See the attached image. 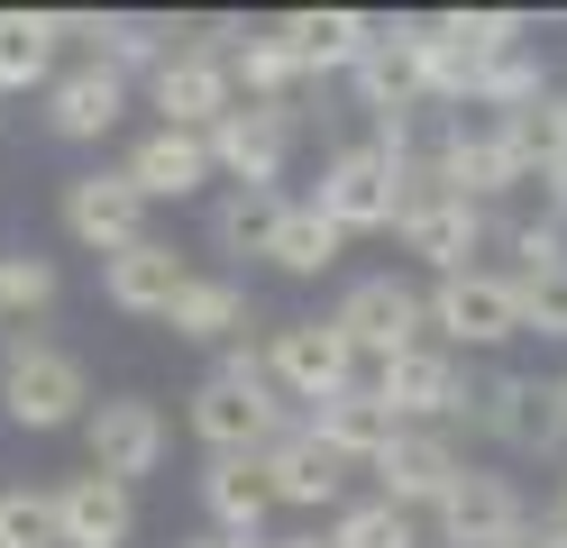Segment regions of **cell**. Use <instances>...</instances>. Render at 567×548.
<instances>
[{"label": "cell", "instance_id": "cell-1", "mask_svg": "<svg viewBox=\"0 0 567 548\" xmlns=\"http://www.w3.org/2000/svg\"><path fill=\"white\" fill-rule=\"evenodd\" d=\"M0 421L10 430H83L92 421V365L74 348L38 339V329L0 339Z\"/></svg>", "mask_w": 567, "mask_h": 548}, {"label": "cell", "instance_id": "cell-2", "mask_svg": "<svg viewBox=\"0 0 567 548\" xmlns=\"http://www.w3.org/2000/svg\"><path fill=\"white\" fill-rule=\"evenodd\" d=\"M421 174H431V183H449V193H467L476 210H494L504 193H522V183H530L494 110H440V128H431V156H421Z\"/></svg>", "mask_w": 567, "mask_h": 548}, {"label": "cell", "instance_id": "cell-3", "mask_svg": "<svg viewBox=\"0 0 567 548\" xmlns=\"http://www.w3.org/2000/svg\"><path fill=\"white\" fill-rule=\"evenodd\" d=\"M431 339L457 348V356H485V348L530 339V329H522V283H513L504 266L440 275V283H431Z\"/></svg>", "mask_w": 567, "mask_h": 548}, {"label": "cell", "instance_id": "cell-4", "mask_svg": "<svg viewBox=\"0 0 567 548\" xmlns=\"http://www.w3.org/2000/svg\"><path fill=\"white\" fill-rule=\"evenodd\" d=\"M367 384L384 393V412L403 430H449V421H467V402H476V365L457 348H440V339H421L394 365H367Z\"/></svg>", "mask_w": 567, "mask_h": 548}, {"label": "cell", "instance_id": "cell-5", "mask_svg": "<svg viewBox=\"0 0 567 548\" xmlns=\"http://www.w3.org/2000/svg\"><path fill=\"white\" fill-rule=\"evenodd\" d=\"M293 430L284 421V393H275V375H210L193 384V438L210 457H266L275 438Z\"/></svg>", "mask_w": 567, "mask_h": 548}, {"label": "cell", "instance_id": "cell-6", "mask_svg": "<svg viewBox=\"0 0 567 548\" xmlns=\"http://www.w3.org/2000/svg\"><path fill=\"white\" fill-rule=\"evenodd\" d=\"M467 421L485 438H504L522 457H567V393L540 375H513V365H476V402Z\"/></svg>", "mask_w": 567, "mask_h": 548}, {"label": "cell", "instance_id": "cell-7", "mask_svg": "<svg viewBox=\"0 0 567 548\" xmlns=\"http://www.w3.org/2000/svg\"><path fill=\"white\" fill-rule=\"evenodd\" d=\"M412 174H421V165L384 156L375 137H348L339 156L321 165V193H311V201H321V210L339 219L348 238H367V229H394V219H403V193H412Z\"/></svg>", "mask_w": 567, "mask_h": 548}, {"label": "cell", "instance_id": "cell-8", "mask_svg": "<svg viewBox=\"0 0 567 548\" xmlns=\"http://www.w3.org/2000/svg\"><path fill=\"white\" fill-rule=\"evenodd\" d=\"M266 375H275L284 402L321 412V402H339V393L367 384V365H358V348H348L339 320H284L275 339H266Z\"/></svg>", "mask_w": 567, "mask_h": 548}, {"label": "cell", "instance_id": "cell-9", "mask_svg": "<svg viewBox=\"0 0 567 548\" xmlns=\"http://www.w3.org/2000/svg\"><path fill=\"white\" fill-rule=\"evenodd\" d=\"M330 320L348 329L358 365H394L403 348L431 339V292L403 283V275H358V283L339 292V311H330Z\"/></svg>", "mask_w": 567, "mask_h": 548}, {"label": "cell", "instance_id": "cell-10", "mask_svg": "<svg viewBox=\"0 0 567 548\" xmlns=\"http://www.w3.org/2000/svg\"><path fill=\"white\" fill-rule=\"evenodd\" d=\"M394 238H403V256H421L431 275H467L476 247L494 238V210H476L467 193H449V183H431V174H412Z\"/></svg>", "mask_w": 567, "mask_h": 548}, {"label": "cell", "instance_id": "cell-11", "mask_svg": "<svg viewBox=\"0 0 567 548\" xmlns=\"http://www.w3.org/2000/svg\"><path fill=\"white\" fill-rule=\"evenodd\" d=\"M165 448H174V430H165V412H156L147 393H101L92 402V421H83L92 475H111V485H147V475L165 466Z\"/></svg>", "mask_w": 567, "mask_h": 548}, {"label": "cell", "instance_id": "cell-12", "mask_svg": "<svg viewBox=\"0 0 567 548\" xmlns=\"http://www.w3.org/2000/svg\"><path fill=\"white\" fill-rule=\"evenodd\" d=\"M147 210H156V201L128 183V165H111V174H74V183H64V238L92 247L101 266L147 238Z\"/></svg>", "mask_w": 567, "mask_h": 548}, {"label": "cell", "instance_id": "cell-13", "mask_svg": "<svg viewBox=\"0 0 567 548\" xmlns=\"http://www.w3.org/2000/svg\"><path fill=\"white\" fill-rule=\"evenodd\" d=\"M257 466H266V485H275V503H284V511H330V521L348 511V475H358V466H348V457H339L311 421H293V430H284Z\"/></svg>", "mask_w": 567, "mask_h": 548}, {"label": "cell", "instance_id": "cell-14", "mask_svg": "<svg viewBox=\"0 0 567 548\" xmlns=\"http://www.w3.org/2000/svg\"><path fill=\"white\" fill-rule=\"evenodd\" d=\"M431 530H440V548H504V539H522V530H530V503H522L513 475L467 466V475L449 485V503L431 511Z\"/></svg>", "mask_w": 567, "mask_h": 548}, {"label": "cell", "instance_id": "cell-15", "mask_svg": "<svg viewBox=\"0 0 567 548\" xmlns=\"http://www.w3.org/2000/svg\"><path fill=\"white\" fill-rule=\"evenodd\" d=\"M358 83V110L384 128V120H421L431 110V73H421V19H384V37L367 46V64L348 73Z\"/></svg>", "mask_w": 567, "mask_h": 548}, {"label": "cell", "instance_id": "cell-16", "mask_svg": "<svg viewBox=\"0 0 567 548\" xmlns=\"http://www.w3.org/2000/svg\"><path fill=\"white\" fill-rule=\"evenodd\" d=\"M147 101H156V128H193V137H210V128L238 110V73H229V55L184 46L165 73H147Z\"/></svg>", "mask_w": 567, "mask_h": 548}, {"label": "cell", "instance_id": "cell-17", "mask_svg": "<svg viewBox=\"0 0 567 548\" xmlns=\"http://www.w3.org/2000/svg\"><path fill=\"white\" fill-rule=\"evenodd\" d=\"M367 475H375V503H394V511H440L449 485L467 475V457H457L449 430H403Z\"/></svg>", "mask_w": 567, "mask_h": 548}, {"label": "cell", "instance_id": "cell-18", "mask_svg": "<svg viewBox=\"0 0 567 548\" xmlns=\"http://www.w3.org/2000/svg\"><path fill=\"white\" fill-rule=\"evenodd\" d=\"M284 156H293V120H284V110L238 101L229 120L210 128V165H220L229 193H275V183H284Z\"/></svg>", "mask_w": 567, "mask_h": 548}, {"label": "cell", "instance_id": "cell-19", "mask_svg": "<svg viewBox=\"0 0 567 548\" xmlns=\"http://www.w3.org/2000/svg\"><path fill=\"white\" fill-rule=\"evenodd\" d=\"M128 120V73H111V64H64L55 73V92H47V128L64 137V146H101Z\"/></svg>", "mask_w": 567, "mask_h": 548}, {"label": "cell", "instance_id": "cell-20", "mask_svg": "<svg viewBox=\"0 0 567 548\" xmlns=\"http://www.w3.org/2000/svg\"><path fill=\"white\" fill-rule=\"evenodd\" d=\"M184 283H193V266H184V256H174L165 238H137L128 256H111V266H101V302H111V311H128V320H174Z\"/></svg>", "mask_w": 567, "mask_h": 548}, {"label": "cell", "instance_id": "cell-21", "mask_svg": "<svg viewBox=\"0 0 567 548\" xmlns=\"http://www.w3.org/2000/svg\"><path fill=\"white\" fill-rule=\"evenodd\" d=\"M55 521L64 548H128L137 539V485H111V475H64L55 485Z\"/></svg>", "mask_w": 567, "mask_h": 548}, {"label": "cell", "instance_id": "cell-22", "mask_svg": "<svg viewBox=\"0 0 567 548\" xmlns=\"http://www.w3.org/2000/svg\"><path fill=\"white\" fill-rule=\"evenodd\" d=\"M284 46H293L311 73H358L367 64V46L384 37V19L375 10H284V19H266Z\"/></svg>", "mask_w": 567, "mask_h": 548}, {"label": "cell", "instance_id": "cell-23", "mask_svg": "<svg viewBox=\"0 0 567 548\" xmlns=\"http://www.w3.org/2000/svg\"><path fill=\"white\" fill-rule=\"evenodd\" d=\"M202 511H210V530H220V539L257 548L284 503H275V485H266L257 457H210V466H202Z\"/></svg>", "mask_w": 567, "mask_h": 548}, {"label": "cell", "instance_id": "cell-24", "mask_svg": "<svg viewBox=\"0 0 567 548\" xmlns=\"http://www.w3.org/2000/svg\"><path fill=\"white\" fill-rule=\"evenodd\" d=\"M128 183L147 201H193L202 183H220V165H210V137H193V128H147L128 146Z\"/></svg>", "mask_w": 567, "mask_h": 548}, {"label": "cell", "instance_id": "cell-25", "mask_svg": "<svg viewBox=\"0 0 567 548\" xmlns=\"http://www.w3.org/2000/svg\"><path fill=\"white\" fill-rule=\"evenodd\" d=\"M311 430H321V438H330V448H339L348 466H358V475H367V466H375V457L403 438V421L384 412V393H375V384H358V393L321 402V412H311Z\"/></svg>", "mask_w": 567, "mask_h": 548}, {"label": "cell", "instance_id": "cell-26", "mask_svg": "<svg viewBox=\"0 0 567 548\" xmlns=\"http://www.w3.org/2000/svg\"><path fill=\"white\" fill-rule=\"evenodd\" d=\"M165 329H174V339H193V348H229V339H247V329H257V311H247V283H229V275H193Z\"/></svg>", "mask_w": 567, "mask_h": 548}, {"label": "cell", "instance_id": "cell-27", "mask_svg": "<svg viewBox=\"0 0 567 548\" xmlns=\"http://www.w3.org/2000/svg\"><path fill=\"white\" fill-rule=\"evenodd\" d=\"M55 10H0V92H55Z\"/></svg>", "mask_w": 567, "mask_h": 548}, {"label": "cell", "instance_id": "cell-28", "mask_svg": "<svg viewBox=\"0 0 567 548\" xmlns=\"http://www.w3.org/2000/svg\"><path fill=\"white\" fill-rule=\"evenodd\" d=\"M339 247H348L339 219H330L321 201H293V210H284V229H275V256H266V266L311 283V275H330V266H339Z\"/></svg>", "mask_w": 567, "mask_h": 548}, {"label": "cell", "instance_id": "cell-29", "mask_svg": "<svg viewBox=\"0 0 567 548\" xmlns=\"http://www.w3.org/2000/svg\"><path fill=\"white\" fill-rule=\"evenodd\" d=\"M284 193H220L210 201V247L220 256H275V229H284Z\"/></svg>", "mask_w": 567, "mask_h": 548}, {"label": "cell", "instance_id": "cell-30", "mask_svg": "<svg viewBox=\"0 0 567 548\" xmlns=\"http://www.w3.org/2000/svg\"><path fill=\"white\" fill-rule=\"evenodd\" d=\"M55 266H47V256H28V247H10V256H0V339H19V329L28 320H47L55 311Z\"/></svg>", "mask_w": 567, "mask_h": 548}, {"label": "cell", "instance_id": "cell-31", "mask_svg": "<svg viewBox=\"0 0 567 548\" xmlns=\"http://www.w3.org/2000/svg\"><path fill=\"white\" fill-rule=\"evenodd\" d=\"M504 137H513V156H522V174L540 183L558 156H567V83H549V101H530V110H513L504 120Z\"/></svg>", "mask_w": 567, "mask_h": 548}, {"label": "cell", "instance_id": "cell-32", "mask_svg": "<svg viewBox=\"0 0 567 548\" xmlns=\"http://www.w3.org/2000/svg\"><path fill=\"white\" fill-rule=\"evenodd\" d=\"M0 548H64L55 485H0Z\"/></svg>", "mask_w": 567, "mask_h": 548}, {"label": "cell", "instance_id": "cell-33", "mask_svg": "<svg viewBox=\"0 0 567 548\" xmlns=\"http://www.w3.org/2000/svg\"><path fill=\"white\" fill-rule=\"evenodd\" d=\"M330 548H421V530H412V511H394V503H348L339 521H330Z\"/></svg>", "mask_w": 567, "mask_h": 548}, {"label": "cell", "instance_id": "cell-34", "mask_svg": "<svg viewBox=\"0 0 567 548\" xmlns=\"http://www.w3.org/2000/svg\"><path fill=\"white\" fill-rule=\"evenodd\" d=\"M504 247H513L504 275H549V266H567V219L558 210L549 219H504Z\"/></svg>", "mask_w": 567, "mask_h": 548}, {"label": "cell", "instance_id": "cell-35", "mask_svg": "<svg viewBox=\"0 0 567 548\" xmlns=\"http://www.w3.org/2000/svg\"><path fill=\"white\" fill-rule=\"evenodd\" d=\"M513 283H522V329H530V339H567V266L513 275Z\"/></svg>", "mask_w": 567, "mask_h": 548}, {"label": "cell", "instance_id": "cell-36", "mask_svg": "<svg viewBox=\"0 0 567 548\" xmlns=\"http://www.w3.org/2000/svg\"><path fill=\"white\" fill-rule=\"evenodd\" d=\"M530 530H540L549 548H567V475H558V485H549V503L530 511Z\"/></svg>", "mask_w": 567, "mask_h": 548}, {"label": "cell", "instance_id": "cell-37", "mask_svg": "<svg viewBox=\"0 0 567 548\" xmlns=\"http://www.w3.org/2000/svg\"><path fill=\"white\" fill-rule=\"evenodd\" d=\"M540 193H549V210H558V219H567V156H558V165H549V174H540Z\"/></svg>", "mask_w": 567, "mask_h": 548}, {"label": "cell", "instance_id": "cell-38", "mask_svg": "<svg viewBox=\"0 0 567 548\" xmlns=\"http://www.w3.org/2000/svg\"><path fill=\"white\" fill-rule=\"evenodd\" d=\"M174 548H238V539H220V530H202V539H174Z\"/></svg>", "mask_w": 567, "mask_h": 548}, {"label": "cell", "instance_id": "cell-39", "mask_svg": "<svg viewBox=\"0 0 567 548\" xmlns=\"http://www.w3.org/2000/svg\"><path fill=\"white\" fill-rule=\"evenodd\" d=\"M257 548H330V539H302V530H293V539H257Z\"/></svg>", "mask_w": 567, "mask_h": 548}, {"label": "cell", "instance_id": "cell-40", "mask_svg": "<svg viewBox=\"0 0 567 548\" xmlns=\"http://www.w3.org/2000/svg\"><path fill=\"white\" fill-rule=\"evenodd\" d=\"M504 548H549V539H540V530H522V539H504Z\"/></svg>", "mask_w": 567, "mask_h": 548}, {"label": "cell", "instance_id": "cell-41", "mask_svg": "<svg viewBox=\"0 0 567 548\" xmlns=\"http://www.w3.org/2000/svg\"><path fill=\"white\" fill-rule=\"evenodd\" d=\"M558 393H567V375H558Z\"/></svg>", "mask_w": 567, "mask_h": 548}]
</instances>
